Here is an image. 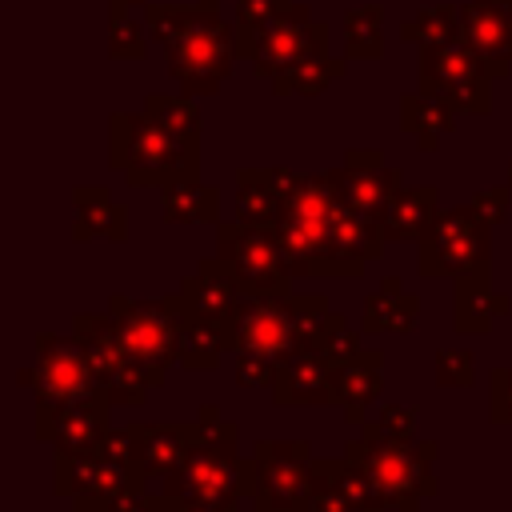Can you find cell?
<instances>
[{"label": "cell", "instance_id": "obj_4", "mask_svg": "<svg viewBox=\"0 0 512 512\" xmlns=\"http://www.w3.org/2000/svg\"><path fill=\"white\" fill-rule=\"evenodd\" d=\"M112 324L124 340V348L132 352V360L152 376V384L160 388L168 368L180 360V324H184V304L180 296H164V300H128V296H112L108 300Z\"/></svg>", "mask_w": 512, "mask_h": 512}, {"label": "cell", "instance_id": "obj_12", "mask_svg": "<svg viewBox=\"0 0 512 512\" xmlns=\"http://www.w3.org/2000/svg\"><path fill=\"white\" fill-rule=\"evenodd\" d=\"M108 412H112L108 396L72 400L60 408H36V436L52 444L56 456H84V452H96V444L112 428Z\"/></svg>", "mask_w": 512, "mask_h": 512}, {"label": "cell", "instance_id": "obj_16", "mask_svg": "<svg viewBox=\"0 0 512 512\" xmlns=\"http://www.w3.org/2000/svg\"><path fill=\"white\" fill-rule=\"evenodd\" d=\"M332 376H336V364L328 356H320L316 348H300L296 356L280 364L272 400L280 408L284 404H332Z\"/></svg>", "mask_w": 512, "mask_h": 512}, {"label": "cell", "instance_id": "obj_30", "mask_svg": "<svg viewBox=\"0 0 512 512\" xmlns=\"http://www.w3.org/2000/svg\"><path fill=\"white\" fill-rule=\"evenodd\" d=\"M312 348H316L320 356H328L332 364H344V360H352V356L360 352V332H356L344 316L328 312V320H324V328L316 332Z\"/></svg>", "mask_w": 512, "mask_h": 512}, {"label": "cell", "instance_id": "obj_29", "mask_svg": "<svg viewBox=\"0 0 512 512\" xmlns=\"http://www.w3.org/2000/svg\"><path fill=\"white\" fill-rule=\"evenodd\" d=\"M404 128L424 144L436 148V140L452 128V104L444 96H424V100H404Z\"/></svg>", "mask_w": 512, "mask_h": 512}, {"label": "cell", "instance_id": "obj_42", "mask_svg": "<svg viewBox=\"0 0 512 512\" xmlns=\"http://www.w3.org/2000/svg\"><path fill=\"white\" fill-rule=\"evenodd\" d=\"M508 180H512V168H508Z\"/></svg>", "mask_w": 512, "mask_h": 512}, {"label": "cell", "instance_id": "obj_8", "mask_svg": "<svg viewBox=\"0 0 512 512\" xmlns=\"http://www.w3.org/2000/svg\"><path fill=\"white\" fill-rule=\"evenodd\" d=\"M72 336L84 344L100 384H104V396L112 408H140L148 400V392L156 388L152 376L132 360V352L124 348L116 324H112V312H76V324H72Z\"/></svg>", "mask_w": 512, "mask_h": 512}, {"label": "cell", "instance_id": "obj_20", "mask_svg": "<svg viewBox=\"0 0 512 512\" xmlns=\"http://www.w3.org/2000/svg\"><path fill=\"white\" fill-rule=\"evenodd\" d=\"M436 216V188H400L380 212V232L384 240H424Z\"/></svg>", "mask_w": 512, "mask_h": 512}, {"label": "cell", "instance_id": "obj_32", "mask_svg": "<svg viewBox=\"0 0 512 512\" xmlns=\"http://www.w3.org/2000/svg\"><path fill=\"white\" fill-rule=\"evenodd\" d=\"M476 360L468 348H440L436 352V384L440 388H472Z\"/></svg>", "mask_w": 512, "mask_h": 512}, {"label": "cell", "instance_id": "obj_39", "mask_svg": "<svg viewBox=\"0 0 512 512\" xmlns=\"http://www.w3.org/2000/svg\"><path fill=\"white\" fill-rule=\"evenodd\" d=\"M504 200H508V188H488V192H480V196L472 200V208L480 212V220L496 224V220L504 216Z\"/></svg>", "mask_w": 512, "mask_h": 512}, {"label": "cell", "instance_id": "obj_19", "mask_svg": "<svg viewBox=\"0 0 512 512\" xmlns=\"http://www.w3.org/2000/svg\"><path fill=\"white\" fill-rule=\"evenodd\" d=\"M172 72H176L188 88L208 92V88L220 80V72H228V52H224L220 40L208 36V32H184V36L176 40V48H172Z\"/></svg>", "mask_w": 512, "mask_h": 512}, {"label": "cell", "instance_id": "obj_25", "mask_svg": "<svg viewBox=\"0 0 512 512\" xmlns=\"http://www.w3.org/2000/svg\"><path fill=\"white\" fill-rule=\"evenodd\" d=\"M224 348H228L224 324H212V320H200V316H188L184 312V324H180V364L184 368L208 372V368L220 364V352Z\"/></svg>", "mask_w": 512, "mask_h": 512}, {"label": "cell", "instance_id": "obj_5", "mask_svg": "<svg viewBox=\"0 0 512 512\" xmlns=\"http://www.w3.org/2000/svg\"><path fill=\"white\" fill-rule=\"evenodd\" d=\"M256 488V460H244L236 452L192 444L184 464L160 480V496L180 504H212V508H236L240 496H252Z\"/></svg>", "mask_w": 512, "mask_h": 512}, {"label": "cell", "instance_id": "obj_34", "mask_svg": "<svg viewBox=\"0 0 512 512\" xmlns=\"http://www.w3.org/2000/svg\"><path fill=\"white\" fill-rule=\"evenodd\" d=\"M300 512H360L328 476H320L316 468H312V492H308V500L300 504Z\"/></svg>", "mask_w": 512, "mask_h": 512}, {"label": "cell", "instance_id": "obj_24", "mask_svg": "<svg viewBox=\"0 0 512 512\" xmlns=\"http://www.w3.org/2000/svg\"><path fill=\"white\" fill-rule=\"evenodd\" d=\"M312 468H316L320 476H328L360 512H384V508H392L388 496L380 492V484H376L356 460H348V456H340V460H312Z\"/></svg>", "mask_w": 512, "mask_h": 512}, {"label": "cell", "instance_id": "obj_28", "mask_svg": "<svg viewBox=\"0 0 512 512\" xmlns=\"http://www.w3.org/2000/svg\"><path fill=\"white\" fill-rule=\"evenodd\" d=\"M164 220L172 224H200V220H216V192L196 184V180H180L164 188Z\"/></svg>", "mask_w": 512, "mask_h": 512}, {"label": "cell", "instance_id": "obj_14", "mask_svg": "<svg viewBox=\"0 0 512 512\" xmlns=\"http://www.w3.org/2000/svg\"><path fill=\"white\" fill-rule=\"evenodd\" d=\"M176 296H180V304H184L188 316L224 324V332H228V320H232L244 288L232 276V268L220 256H212V260H200L192 276H184V284L176 288Z\"/></svg>", "mask_w": 512, "mask_h": 512}, {"label": "cell", "instance_id": "obj_18", "mask_svg": "<svg viewBox=\"0 0 512 512\" xmlns=\"http://www.w3.org/2000/svg\"><path fill=\"white\" fill-rule=\"evenodd\" d=\"M380 368H384V356L380 352H356L352 360L336 364V376H332V404L344 412L348 424H364L368 420V404L380 396Z\"/></svg>", "mask_w": 512, "mask_h": 512}, {"label": "cell", "instance_id": "obj_15", "mask_svg": "<svg viewBox=\"0 0 512 512\" xmlns=\"http://www.w3.org/2000/svg\"><path fill=\"white\" fill-rule=\"evenodd\" d=\"M332 180H336V192L344 196V204L372 220H380L388 200L400 192V172L388 168L376 152H348V164L340 172H332Z\"/></svg>", "mask_w": 512, "mask_h": 512}, {"label": "cell", "instance_id": "obj_6", "mask_svg": "<svg viewBox=\"0 0 512 512\" xmlns=\"http://www.w3.org/2000/svg\"><path fill=\"white\" fill-rule=\"evenodd\" d=\"M24 388H32L36 408H60L72 400L104 396V384L76 336L60 332H36V360L32 368H20L16 376Z\"/></svg>", "mask_w": 512, "mask_h": 512}, {"label": "cell", "instance_id": "obj_26", "mask_svg": "<svg viewBox=\"0 0 512 512\" xmlns=\"http://www.w3.org/2000/svg\"><path fill=\"white\" fill-rule=\"evenodd\" d=\"M88 236L124 240V208H116L104 188H76V240Z\"/></svg>", "mask_w": 512, "mask_h": 512}, {"label": "cell", "instance_id": "obj_38", "mask_svg": "<svg viewBox=\"0 0 512 512\" xmlns=\"http://www.w3.org/2000/svg\"><path fill=\"white\" fill-rule=\"evenodd\" d=\"M280 364L260 360V356H236V384L240 388H272Z\"/></svg>", "mask_w": 512, "mask_h": 512}, {"label": "cell", "instance_id": "obj_27", "mask_svg": "<svg viewBox=\"0 0 512 512\" xmlns=\"http://www.w3.org/2000/svg\"><path fill=\"white\" fill-rule=\"evenodd\" d=\"M468 40H472L476 56L488 60L492 72H500L504 60H508V52H512V20L504 12L468 8Z\"/></svg>", "mask_w": 512, "mask_h": 512}, {"label": "cell", "instance_id": "obj_31", "mask_svg": "<svg viewBox=\"0 0 512 512\" xmlns=\"http://www.w3.org/2000/svg\"><path fill=\"white\" fill-rule=\"evenodd\" d=\"M188 432H192V444H212V448H224V452H236V440H240V428L232 420H224L216 404H204L188 420Z\"/></svg>", "mask_w": 512, "mask_h": 512}, {"label": "cell", "instance_id": "obj_17", "mask_svg": "<svg viewBox=\"0 0 512 512\" xmlns=\"http://www.w3.org/2000/svg\"><path fill=\"white\" fill-rule=\"evenodd\" d=\"M508 308H512V300L492 288L488 268L456 276V296H452V328L456 332L484 336V332H492V324L500 316H508Z\"/></svg>", "mask_w": 512, "mask_h": 512}, {"label": "cell", "instance_id": "obj_13", "mask_svg": "<svg viewBox=\"0 0 512 512\" xmlns=\"http://www.w3.org/2000/svg\"><path fill=\"white\" fill-rule=\"evenodd\" d=\"M424 76H428V88L436 96H444L452 108H464V112H484L488 108L484 68H480L476 52H460V48L440 44V48L428 52Z\"/></svg>", "mask_w": 512, "mask_h": 512}, {"label": "cell", "instance_id": "obj_2", "mask_svg": "<svg viewBox=\"0 0 512 512\" xmlns=\"http://www.w3.org/2000/svg\"><path fill=\"white\" fill-rule=\"evenodd\" d=\"M112 164L140 188H168L196 180V136H180L148 116L112 120Z\"/></svg>", "mask_w": 512, "mask_h": 512}, {"label": "cell", "instance_id": "obj_1", "mask_svg": "<svg viewBox=\"0 0 512 512\" xmlns=\"http://www.w3.org/2000/svg\"><path fill=\"white\" fill-rule=\"evenodd\" d=\"M324 320L328 300L320 292H244L228 320V352L284 364L300 348H312Z\"/></svg>", "mask_w": 512, "mask_h": 512}, {"label": "cell", "instance_id": "obj_43", "mask_svg": "<svg viewBox=\"0 0 512 512\" xmlns=\"http://www.w3.org/2000/svg\"><path fill=\"white\" fill-rule=\"evenodd\" d=\"M296 512H300V508H296Z\"/></svg>", "mask_w": 512, "mask_h": 512}, {"label": "cell", "instance_id": "obj_10", "mask_svg": "<svg viewBox=\"0 0 512 512\" xmlns=\"http://www.w3.org/2000/svg\"><path fill=\"white\" fill-rule=\"evenodd\" d=\"M256 512H296L312 492V448L304 440H260L256 452Z\"/></svg>", "mask_w": 512, "mask_h": 512}, {"label": "cell", "instance_id": "obj_11", "mask_svg": "<svg viewBox=\"0 0 512 512\" xmlns=\"http://www.w3.org/2000/svg\"><path fill=\"white\" fill-rule=\"evenodd\" d=\"M216 256L232 268L244 292H288V264L280 256L272 228H248V224H220L216 228Z\"/></svg>", "mask_w": 512, "mask_h": 512}, {"label": "cell", "instance_id": "obj_9", "mask_svg": "<svg viewBox=\"0 0 512 512\" xmlns=\"http://www.w3.org/2000/svg\"><path fill=\"white\" fill-rule=\"evenodd\" d=\"M488 220H480V212L472 204L464 208H448L436 216V224L428 228V236L420 240V276L436 280V276H468L488 268L492 256V240H488Z\"/></svg>", "mask_w": 512, "mask_h": 512}, {"label": "cell", "instance_id": "obj_21", "mask_svg": "<svg viewBox=\"0 0 512 512\" xmlns=\"http://www.w3.org/2000/svg\"><path fill=\"white\" fill-rule=\"evenodd\" d=\"M420 316V300L404 288L400 276H388L376 292L364 300V332H412Z\"/></svg>", "mask_w": 512, "mask_h": 512}, {"label": "cell", "instance_id": "obj_23", "mask_svg": "<svg viewBox=\"0 0 512 512\" xmlns=\"http://www.w3.org/2000/svg\"><path fill=\"white\" fill-rule=\"evenodd\" d=\"M284 208L280 184H276V168L264 172H240V188H236V220L248 228H276Z\"/></svg>", "mask_w": 512, "mask_h": 512}, {"label": "cell", "instance_id": "obj_35", "mask_svg": "<svg viewBox=\"0 0 512 512\" xmlns=\"http://www.w3.org/2000/svg\"><path fill=\"white\" fill-rule=\"evenodd\" d=\"M416 420H420V408H412V404H384V408L372 412V424L384 436H396V440H412L416 436Z\"/></svg>", "mask_w": 512, "mask_h": 512}, {"label": "cell", "instance_id": "obj_33", "mask_svg": "<svg viewBox=\"0 0 512 512\" xmlns=\"http://www.w3.org/2000/svg\"><path fill=\"white\" fill-rule=\"evenodd\" d=\"M140 428L144 424H128V428H108L104 440L96 444L100 456L120 460V464H140ZM144 468V464H140Z\"/></svg>", "mask_w": 512, "mask_h": 512}, {"label": "cell", "instance_id": "obj_37", "mask_svg": "<svg viewBox=\"0 0 512 512\" xmlns=\"http://www.w3.org/2000/svg\"><path fill=\"white\" fill-rule=\"evenodd\" d=\"M488 412L496 424H512V368L488 372Z\"/></svg>", "mask_w": 512, "mask_h": 512}, {"label": "cell", "instance_id": "obj_3", "mask_svg": "<svg viewBox=\"0 0 512 512\" xmlns=\"http://www.w3.org/2000/svg\"><path fill=\"white\" fill-rule=\"evenodd\" d=\"M348 460H356L388 496L392 512H420V504L428 496H436V476H432V460H436V444L432 440H396L384 436L372 420L360 424V440L348 444L344 452Z\"/></svg>", "mask_w": 512, "mask_h": 512}, {"label": "cell", "instance_id": "obj_41", "mask_svg": "<svg viewBox=\"0 0 512 512\" xmlns=\"http://www.w3.org/2000/svg\"><path fill=\"white\" fill-rule=\"evenodd\" d=\"M160 500H164L168 512H236V508H212V504H180V500H168V496H160Z\"/></svg>", "mask_w": 512, "mask_h": 512}, {"label": "cell", "instance_id": "obj_36", "mask_svg": "<svg viewBox=\"0 0 512 512\" xmlns=\"http://www.w3.org/2000/svg\"><path fill=\"white\" fill-rule=\"evenodd\" d=\"M148 112L180 136H196V108L184 100H148Z\"/></svg>", "mask_w": 512, "mask_h": 512}, {"label": "cell", "instance_id": "obj_40", "mask_svg": "<svg viewBox=\"0 0 512 512\" xmlns=\"http://www.w3.org/2000/svg\"><path fill=\"white\" fill-rule=\"evenodd\" d=\"M116 512H168V508H164V500H160V496H148V492H140V496L124 500Z\"/></svg>", "mask_w": 512, "mask_h": 512}, {"label": "cell", "instance_id": "obj_22", "mask_svg": "<svg viewBox=\"0 0 512 512\" xmlns=\"http://www.w3.org/2000/svg\"><path fill=\"white\" fill-rule=\"evenodd\" d=\"M192 452L188 424H144L140 428V464L152 480H168Z\"/></svg>", "mask_w": 512, "mask_h": 512}, {"label": "cell", "instance_id": "obj_7", "mask_svg": "<svg viewBox=\"0 0 512 512\" xmlns=\"http://www.w3.org/2000/svg\"><path fill=\"white\" fill-rule=\"evenodd\" d=\"M148 480L140 464H120L100 452L56 456V492L68 496L76 512H116L124 500L148 492Z\"/></svg>", "mask_w": 512, "mask_h": 512}]
</instances>
